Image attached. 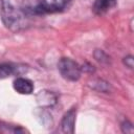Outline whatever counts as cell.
Returning <instances> with one entry per match:
<instances>
[{
    "label": "cell",
    "instance_id": "obj_1",
    "mask_svg": "<svg viewBox=\"0 0 134 134\" xmlns=\"http://www.w3.org/2000/svg\"><path fill=\"white\" fill-rule=\"evenodd\" d=\"M0 15L3 24L12 30H19L26 17L21 9H17L12 4L10 0H0Z\"/></svg>",
    "mask_w": 134,
    "mask_h": 134
},
{
    "label": "cell",
    "instance_id": "obj_2",
    "mask_svg": "<svg viewBox=\"0 0 134 134\" xmlns=\"http://www.w3.org/2000/svg\"><path fill=\"white\" fill-rule=\"evenodd\" d=\"M58 69L62 77L70 82H76L82 74V67L70 58L60 59L58 62Z\"/></svg>",
    "mask_w": 134,
    "mask_h": 134
},
{
    "label": "cell",
    "instance_id": "obj_3",
    "mask_svg": "<svg viewBox=\"0 0 134 134\" xmlns=\"http://www.w3.org/2000/svg\"><path fill=\"white\" fill-rule=\"evenodd\" d=\"M69 2L70 0H39V15L60 12Z\"/></svg>",
    "mask_w": 134,
    "mask_h": 134
},
{
    "label": "cell",
    "instance_id": "obj_4",
    "mask_svg": "<svg viewBox=\"0 0 134 134\" xmlns=\"http://www.w3.org/2000/svg\"><path fill=\"white\" fill-rule=\"evenodd\" d=\"M75 116H76V108L69 109L63 116L61 121V129L63 133L72 134L74 132V124H75Z\"/></svg>",
    "mask_w": 134,
    "mask_h": 134
},
{
    "label": "cell",
    "instance_id": "obj_5",
    "mask_svg": "<svg viewBox=\"0 0 134 134\" xmlns=\"http://www.w3.org/2000/svg\"><path fill=\"white\" fill-rule=\"evenodd\" d=\"M14 89L20 94H31L34 92V83L26 77H17L13 83Z\"/></svg>",
    "mask_w": 134,
    "mask_h": 134
},
{
    "label": "cell",
    "instance_id": "obj_6",
    "mask_svg": "<svg viewBox=\"0 0 134 134\" xmlns=\"http://www.w3.org/2000/svg\"><path fill=\"white\" fill-rule=\"evenodd\" d=\"M57 99H58L57 94L53 93L52 91L43 90L37 94V102L41 107H46V108L52 107L57 103Z\"/></svg>",
    "mask_w": 134,
    "mask_h": 134
},
{
    "label": "cell",
    "instance_id": "obj_7",
    "mask_svg": "<svg viewBox=\"0 0 134 134\" xmlns=\"http://www.w3.org/2000/svg\"><path fill=\"white\" fill-rule=\"evenodd\" d=\"M21 68L22 67H20L19 65L10 63L0 64V79H5L13 74H18L21 72Z\"/></svg>",
    "mask_w": 134,
    "mask_h": 134
},
{
    "label": "cell",
    "instance_id": "obj_8",
    "mask_svg": "<svg viewBox=\"0 0 134 134\" xmlns=\"http://www.w3.org/2000/svg\"><path fill=\"white\" fill-rule=\"evenodd\" d=\"M115 3V0H96L93 5V10L96 15H103L110 9Z\"/></svg>",
    "mask_w": 134,
    "mask_h": 134
},
{
    "label": "cell",
    "instance_id": "obj_9",
    "mask_svg": "<svg viewBox=\"0 0 134 134\" xmlns=\"http://www.w3.org/2000/svg\"><path fill=\"white\" fill-rule=\"evenodd\" d=\"M90 87L98 92H108L109 91V84L100 79L93 80L90 84Z\"/></svg>",
    "mask_w": 134,
    "mask_h": 134
},
{
    "label": "cell",
    "instance_id": "obj_10",
    "mask_svg": "<svg viewBox=\"0 0 134 134\" xmlns=\"http://www.w3.org/2000/svg\"><path fill=\"white\" fill-rule=\"evenodd\" d=\"M94 57H95V59H96L98 62H100V63L108 62V57H107V54H106L103 50L96 49L95 52H94Z\"/></svg>",
    "mask_w": 134,
    "mask_h": 134
},
{
    "label": "cell",
    "instance_id": "obj_11",
    "mask_svg": "<svg viewBox=\"0 0 134 134\" xmlns=\"http://www.w3.org/2000/svg\"><path fill=\"white\" fill-rule=\"evenodd\" d=\"M121 131L124 133H133V127H132V124L128 120H125L122 124H121Z\"/></svg>",
    "mask_w": 134,
    "mask_h": 134
},
{
    "label": "cell",
    "instance_id": "obj_12",
    "mask_svg": "<svg viewBox=\"0 0 134 134\" xmlns=\"http://www.w3.org/2000/svg\"><path fill=\"white\" fill-rule=\"evenodd\" d=\"M122 62H124V64L126 65V67H128V68H130V69L133 68V65H134V59H133L132 55H127V57H125L124 60H122Z\"/></svg>",
    "mask_w": 134,
    "mask_h": 134
}]
</instances>
